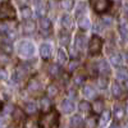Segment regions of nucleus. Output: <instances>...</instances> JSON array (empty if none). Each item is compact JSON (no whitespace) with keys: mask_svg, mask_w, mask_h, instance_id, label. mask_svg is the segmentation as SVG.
Instances as JSON below:
<instances>
[{"mask_svg":"<svg viewBox=\"0 0 128 128\" xmlns=\"http://www.w3.org/2000/svg\"><path fill=\"white\" fill-rule=\"evenodd\" d=\"M58 120H59V113L56 110L45 112L40 116L38 126L40 128H54L58 124Z\"/></svg>","mask_w":128,"mask_h":128,"instance_id":"1","label":"nucleus"},{"mask_svg":"<svg viewBox=\"0 0 128 128\" xmlns=\"http://www.w3.org/2000/svg\"><path fill=\"white\" fill-rule=\"evenodd\" d=\"M18 52L24 58H31L35 54V46L31 41H22L18 44Z\"/></svg>","mask_w":128,"mask_h":128,"instance_id":"2","label":"nucleus"},{"mask_svg":"<svg viewBox=\"0 0 128 128\" xmlns=\"http://www.w3.org/2000/svg\"><path fill=\"white\" fill-rule=\"evenodd\" d=\"M0 19H16V10L9 2L0 5Z\"/></svg>","mask_w":128,"mask_h":128,"instance_id":"3","label":"nucleus"},{"mask_svg":"<svg viewBox=\"0 0 128 128\" xmlns=\"http://www.w3.org/2000/svg\"><path fill=\"white\" fill-rule=\"evenodd\" d=\"M101 48H102V40L98 36H94L91 40H90V44H88V50L91 54H99L101 51Z\"/></svg>","mask_w":128,"mask_h":128,"instance_id":"4","label":"nucleus"},{"mask_svg":"<svg viewBox=\"0 0 128 128\" xmlns=\"http://www.w3.org/2000/svg\"><path fill=\"white\" fill-rule=\"evenodd\" d=\"M110 8V2L109 0H96L94 3V9L96 13H104Z\"/></svg>","mask_w":128,"mask_h":128,"instance_id":"5","label":"nucleus"},{"mask_svg":"<svg viewBox=\"0 0 128 128\" xmlns=\"http://www.w3.org/2000/svg\"><path fill=\"white\" fill-rule=\"evenodd\" d=\"M114 116H115V120H123L124 116H126V109L122 104H115L114 105Z\"/></svg>","mask_w":128,"mask_h":128,"instance_id":"6","label":"nucleus"},{"mask_svg":"<svg viewBox=\"0 0 128 128\" xmlns=\"http://www.w3.org/2000/svg\"><path fill=\"white\" fill-rule=\"evenodd\" d=\"M35 9H36V16L37 17H44L45 12H46V6H45V3L44 0H35Z\"/></svg>","mask_w":128,"mask_h":128,"instance_id":"7","label":"nucleus"},{"mask_svg":"<svg viewBox=\"0 0 128 128\" xmlns=\"http://www.w3.org/2000/svg\"><path fill=\"white\" fill-rule=\"evenodd\" d=\"M51 45L50 44H42L41 46H40V54H41V56H42V59H49L50 58V55H51Z\"/></svg>","mask_w":128,"mask_h":128,"instance_id":"8","label":"nucleus"},{"mask_svg":"<svg viewBox=\"0 0 128 128\" xmlns=\"http://www.w3.org/2000/svg\"><path fill=\"white\" fill-rule=\"evenodd\" d=\"M98 70L100 74H102V76H106V74L110 73V67L106 60H100L99 64H98Z\"/></svg>","mask_w":128,"mask_h":128,"instance_id":"9","label":"nucleus"},{"mask_svg":"<svg viewBox=\"0 0 128 128\" xmlns=\"http://www.w3.org/2000/svg\"><path fill=\"white\" fill-rule=\"evenodd\" d=\"M62 109H63L64 113H67V114L73 113L74 112V102L70 99H66L62 102Z\"/></svg>","mask_w":128,"mask_h":128,"instance_id":"10","label":"nucleus"},{"mask_svg":"<svg viewBox=\"0 0 128 128\" xmlns=\"http://www.w3.org/2000/svg\"><path fill=\"white\" fill-rule=\"evenodd\" d=\"M27 88H28V91L32 92V94L38 92V91L41 90V83H40L37 80H31V81L28 82V84H27Z\"/></svg>","mask_w":128,"mask_h":128,"instance_id":"11","label":"nucleus"},{"mask_svg":"<svg viewBox=\"0 0 128 128\" xmlns=\"http://www.w3.org/2000/svg\"><path fill=\"white\" fill-rule=\"evenodd\" d=\"M49 74L52 77H59L62 74V67L59 64L54 63V64H50L49 66Z\"/></svg>","mask_w":128,"mask_h":128,"instance_id":"12","label":"nucleus"},{"mask_svg":"<svg viewBox=\"0 0 128 128\" xmlns=\"http://www.w3.org/2000/svg\"><path fill=\"white\" fill-rule=\"evenodd\" d=\"M40 27H41V30L42 31H46L48 34L50 32V30H51V20L49 19V18H45V17H41V20H40Z\"/></svg>","mask_w":128,"mask_h":128,"instance_id":"13","label":"nucleus"},{"mask_svg":"<svg viewBox=\"0 0 128 128\" xmlns=\"http://www.w3.org/2000/svg\"><path fill=\"white\" fill-rule=\"evenodd\" d=\"M112 118V113L109 110H102L101 112V118H100V127H105L108 122Z\"/></svg>","mask_w":128,"mask_h":128,"instance_id":"14","label":"nucleus"},{"mask_svg":"<svg viewBox=\"0 0 128 128\" xmlns=\"http://www.w3.org/2000/svg\"><path fill=\"white\" fill-rule=\"evenodd\" d=\"M35 30H36V24H35L34 20H26V22H24V26H23L24 34L31 35V34H34V32H35Z\"/></svg>","mask_w":128,"mask_h":128,"instance_id":"15","label":"nucleus"},{"mask_svg":"<svg viewBox=\"0 0 128 128\" xmlns=\"http://www.w3.org/2000/svg\"><path fill=\"white\" fill-rule=\"evenodd\" d=\"M51 101H50V99L49 98H42L41 100H40V108H41V110L42 112H49L50 109H51Z\"/></svg>","mask_w":128,"mask_h":128,"instance_id":"16","label":"nucleus"},{"mask_svg":"<svg viewBox=\"0 0 128 128\" xmlns=\"http://www.w3.org/2000/svg\"><path fill=\"white\" fill-rule=\"evenodd\" d=\"M112 92H113V96H115V98H120V96H122L123 88H122L119 82H113V84H112Z\"/></svg>","mask_w":128,"mask_h":128,"instance_id":"17","label":"nucleus"},{"mask_svg":"<svg viewBox=\"0 0 128 128\" xmlns=\"http://www.w3.org/2000/svg\"><path fill=\"white\" fill-rule=\"evenodd\" d=\"M59 41H60V44H62V45L68 46V45H69V42H70V35L68 34L67 31L60 32V35H59Z\"/></svg>","mask_w":128,"mask_h":128,"instance_id":"18","label":"nucleus"},{"mask_svg":"<svg viewBox=\"0 0 128 128\" xmlns=\"http://www.w3.org/2000/svg\"><path fill=\"white\" fill-rule=\"evenodd\" d=\"M83 95L86 96L87 99H94L96 96V91L92 86H90V84H87V86L83 87Z\"/></svg>","mask_w":128,"mask_h":128,"instance_id":"19","label":"nucleus"},{"mask_svg":"<svg viewBox=\"0 0 128 128\" xmlns=\"http://www.w3.org/2000/svg\"><path fill=\"white\" fill-rule=\"evenodd\" d=\"M84 13H86V3H78L77 5V9H76V18L80 19L84 16Z\"/></svg>","mask_w":128,"mask_h":128,"instance_id":"20","label":"nucleus"},{"mask_svg":"<svg viewBox=\"0 0 128 128\" xmlns=\"http://www.w3.org/2000/svg\"><path fill=\"white\" fill-rule=\"evenodd\" d=\"M72 18L69 14H63L62 16V26L64 28H67V30H70L72 28Z\"/></svg>","mask_w":128,"mask_h":128,"instance_id":"21","label":"nucleus"},{"mask_svg":"<svg viewBox=\"0 0 128 128\" xmlns=\"http://www.w3.org/2000/svg\"><path fill=\"white\" fill-rule=\"evenodd\" d=\"M87 45V40L84 37V35H77L76 37V48H80V49H84Z\"/></svg>","mask_w":128,"mask_h":128,"instance_id":"22","label":"nucleus"},{"mask_svg":"<svg viewBox=\"0 0 128 128\" xmlns=\"http://www.w3.org/2000/svg\"><path fill=\"white\" fill-rule=\"evenodd\" d=\"M96 127H98V119H96L95 115L88 116V118L84 120V128H96Z\"/></svg>","mask_w":128,"mask_h":128,"instance_id":"23","label":"nucleus"},{"mask_svg":"<svg viewBox=\"0 0 128 128\" xmlns=\"http://www.w3.org/2000/svg\"><path fill=\"white\" fill-rule=\"evenodd\" d=\"M109 60H110V63L113 64V66H115V67H119L120 64H122V62H123L120 54H112L109 56Z\"/></svg>","mask_w":128,"mask_h":128,"instance_id":"24","label":"nucleus"},{"mask_svg":"<svg viewBox=\"0 0 128 128\" xmlns=\"http://www.w3.org/2000/svg\"><path fill=\"white\" fill-rule=\"evenodd\" d=\"M91 109L96 113V114H100L104 110V101L102 100H96L94 102V105L91 106Z\"/></svg>","mask_w":128,"mask_h":128,"instance_id":"25","label":"nucleus"},{"mask_svg":"<svg viewBox=\"0 0 128 128\" xmlns=\"http://www.w3.org/2000/svg\"><path fill=\"white\" fill-rule=\"evenodd\" d=\"M2 51L4 52V54H8V55H9V54H12L13 46H12V44H10V41H9V40L2 42Z\"/></svg>","mask_w":128,"mask_h":128,"instance_id":"26","label":"nucleus"},{"mask_svg":"<svg viewBox=\"0 0 128 128\" xmlns=\"http://www.w3.org/2000/svg\"><path fill=\"white\" fill-rule=\"evenodd\" d=\"M78 26H80V28L81 30H83V31H87L90 27H91V22H90V19L88 18H80V22H78Z\"/></svg>","mask_w":128,"mask_h":128,"instance_id":"27","label":"nucleus"},{"mask_svg":"<svg viewBox=\"0 0 128 128\" xmlns=\"http://www.w3.org/2000/svg\"><path fill=\"white\" fill-rule=\"evenodd\" d=\"M13 118H14V120H16V122H20V120H23V118H24V113H23V110H20L19 108L13 109Z\"/></svg>","mask_w":128,"mask_h":128,"instance_id":"28","label":"nucleus"},{"mask_svg":"<svg viewBox=\"0 0 128 128\" xmlns=\"http://www.w3.org/2000/svg\"><path fill=\"white\" fill-rule=\"evenodd\" d=\"M119 34L122 36V40L126 41V38H127V24H126L124 19H122L120 23H119Z\"/></svg>","mask_w":128,"mask_h":128,"instance_id":"29","label":"nucleus"},{"mask_svg":"<svg viewBox=\"0 0 128 128\" xmlns=\"http://www.w3.org/2000/svg\"><path fill=\"white\" fill-rule=\"evenodd\" d=\"M82 124V118H81V115H73L72 116V119H70V126L73 128H80Z\"/></svg>","mask_w":128,"mask_h":128,"instance_id":"30","label":"nucleus"},{"mask_svg":"<svg viewBox=\"0 0 128 128\" xmlns=\"http://www.w3.org/2000/svg\"><path fill=\"white\" fill-rule=\"evenodd\" d=\"M116 77H118V80L120 81H127L128 78V72L126 68H119L118 70H116Z\"/></svg>","mask_w":128,"mask_h":128,"instance_id":"31","label":"nucleus"},{"mask_svg":"<svg viewBox=\"0 0 128 128\" xmlns=\"http://www.w3.org/2000/svg\"><path fill=\"white\" fill-rule=\"evenodd\" d=\"M46 92H48V96L49 98H52V96H56L58 94V87H56V84H49L48 88H46Z\"/></svg>","mask_w":128,"mask_h":128,"instance_id":"32","label":"nucleus"},{"mask_svg":"<svg viewBox=\"0 0 128 128\" xmlns=\"http://www.w3.org/2000/svg\"><path fill=\"white\" fill-rule=\"evenodd\" d=\"M78 109H80V112H82V113H88V112L91 110V105H90V102H87V101H81V102L78 104Z\"/></svg>","mask_w":128,"mask_h":128,"instance_id":"33","label":"nucleus"},{"mask_svg":"<svg viewBox=\"0 0 128 128\" xmlns=\"http://www.w3.org/2000/svg\"><path fill=\"white\" fill-rule=\"evenodd\" d=\"M108 77L106 76H101V77H99L98 78V86L100 87V88H106L108 87Z\"/></svg>","mask_w":128,"mask_h":128,"instance_id":"34","label":"nucleus"},{"mask_svg":"<svg viewBox=\"0 0 128 128\" xmlns=\"http://www.w3.org/2000/svg\"><path fill=\"white\" fill-rule=\"evenodd\" d=\"M37 112V106L35 102H27L26 104V113L27 114H34Z\"/></svg>","mask_w":128,"mask_h":128,"instance_id":"35","label":"nucleus"},{"mask_svg":"<svg viewBox=\"0 0 128 128\" xmlns=\"http://www.w3.org/2000/svg\"><path fill=\"white\" fill-rule=\"evenodd\" d=\"M62 8L66 10H70L73 8V0H62Z\"/></svg>","mask_w":128,"mask_h":128,"instance_id":"36","label":"nucleus"},{"mask_svg":"<svg viewBox=\"0 0 128 128\" xmlns=\"http://www.w3.org/2000/svg\"><path fill=\"white\" fill-rule=\"evenodd\" d=\"M58 58H59V62L62 64L67 62V54H66V51H64L63 49H59L58 50Z\"/></svg>","mask_w":128,"mask_h":128,"instance_id":"37","label":"nucleus"},{"mask_svg":"<svg viewBox=\"0 0 128 128\" xmlns=\"http://www.w3.org/2000/svg\"><path fill=\"white\" fill-rule=\"evenodd\" d=\"M9 30H12V28H10V26H9V23H6V22H2V23H0V34L6 35V32Z\"/></svg>","mask_w":128,"mask_h":128,"instance_id":"38","label":"nucleus"},{"mask_svg":"<svg viewBox=\"0 0 128 128\" xmlns=\"http://www.w3.org/2000/svg\"><path fill=\"white\" fill-rule=\"evenodd\" d=\"M22 17H23L24 19H30V18L32 17V12H31L30 8H27V6H26V8H24V6L22 8Z\"/></svg>","mask_w":128,"mask_h":128,"instance_id":"39","label":"nucleus"},{"mask_svg":"<svg viewBox=\"0 0 128 128\" xmlns=\"http://www.w3.org/2000/svg\"><path fill=\"white\" fill-rule=\"evenodd\" d=\"M83 82H84V76H82V74H78V76L74 77V83H76L77 86L78 84H82Z\"/></svg>","mask_w":128,"mask_h":128,"instance_id":"40","label":"nucleus"},{"mask_svg":"<svg viewBox=\"0 0 128 128\" xmlns=\"http://www.w3.org/2000/svg\"><path fill=\"white\" fill-rule=\"evenodd\" d=\"M100 22L106 27V26H110L112 24V18L110 17H102L101 19H100Z\"/></svg>","mask_w":128,"mask_h":128,"instance_id":"41","label":"nucleus"},{"mask_svg":"<svg viewBox=\"0 0 128 128\" xmlns=\"http://www.w3.org/2000/svg\"><path fill=\"white\" fill-rule=\"evenodd\" d=\"M104 30H105V26L99 20V22L95 24V32H104Z\"/></svg>","mask_w":128,"mask_h":128,"instance_id":"42","label":"nucleus"},{"mask_svg":"<svg viewBox=\"0 0 128 128\" xmlns=\"http://www.w3.org/2000/svg\"><path fill=\"white\" fill-rule=\"evenodd\" d=\"M77 67H78V62L77 60H72L70 64H69V72H74Z\"/></svg>","mask_w":128,"mask_h":128,"instance_id":"43","label":"nucleus"},{"mask_svg":"<svg viewBox=\"0 0 128 128\" xmlns=\"http://www.w3.org/2000/svg\"><path fill=\"white\" fill-rule=\"evenodd\" d=\"M13 109H14V108H13V105L8 104V105L5 106V108H4V112H5V113H12V112H13Z\"/></svg>","mask_w":128,"mask_h":128,"instance_id":"44","label":"nucleus"},{"mask_svg":"<svg viewBox=\"0 0 128 128\" xmlns=\"http://www.w3.org/2000/svg\"><path fill=\"white\" fill-rule=\"evenodd\" d=\"M6 72L4 70V69H2L0 68V80H6Z\"/></svg>","mask_w":128,"mask_h":128,"instance_id":"45","label":"nucleus"},{"mask_svg":"<svg viewBox=\"0 0 128 128\" xmlns=\"http://www.w3.org/2000/svg\"><path fill=\"white\" fill-rule=\"evenodd\" d=\"M8 56H4V52L3 54H0V63H8Z\"/></svg>","mask_w":128,"mask_h":128,"instance_id":"46","label":"nucleus"},{"mask_svg":"<svg viewBox=\"0 0 128 128\" xmlns=\"http://www.w3.org/2000/svg\"><path fill=\"white\" fill-rule=\"evenodd\" d=\"M28 2H30V0H17V3H18L20 6H24V5H27V4H28Z\"/></svg>","mask_w":128,"mask_h":128,"instance_id":"47","label":"nucleus"},{"mask_svg":"<svg viewBox=\"0 0 128 128\" xmlns=\"http://www.w3.org/2000/svg\"><path fill=\"white\" fill-rule=\"evenodd\" d=\"M24 128H35L34 122H27V123H26V126H24Z\"/></svg>","mask_w":128,"mask_h":128,"instance_id":"48","label":"nucleus"},{"mask_svg":"<svg viewBox=\"0 0 128 128\" xmlns=\"http://www.w3.org/2000/svg\"><path fill=\"white\" fill-rule=\"evenodd\" d=\"M4 126H5V120L3 116H0V128H4Z\"/></svg>","mask_w":128,"mask_h":128,"instance_id":"49","label":"nucleus"},{"mask_svg":"<svg viewBox=\"0 0 128 128\" xmlns=\"http://www.w3.org/2000/svg\"><path fill=\"white\" fill-rule=\"evenodd\" d=\"M109 128H120V126H119L118 123H114V124H112Z\"/></svg>","mask_w":128,"mask_h":128,"instance_id":"50","label":"nucleus"},{"mask_svg":"<svg viewBox=\"0 0 128 128\" xmlns=\"http://www.w3.org/2000/svg\"><path fill=\"white\" fill-rule=\"evenodd\" d=\"M70 55H72V56H76V49H74V48L70 50Z\"/></svg>","mask_w":128,"mask_h":128,"instance_id":"51","label":"nucleus"},{"mask_svg":"<svg viewBox=\"0 0 128 128\" xmlns=\"http://www.w3.org/2000/svg\"><path fill=\"white\" fill-rule=\"evenodd\" d=\"M114 2H120V0H114Z\"/></svg>","mask_w":128,"mask_h":128,"instance_id":"52","label":"nucleus"},{"mask_svg":"<svg viewBox=\"0 0 128 128\" xmlns=\"http://www.w3.org/2000/svg\"><path fill=\"white\" fill-rule=\"evenodd\" d=\"M0 108H2V102H0Z\"/></svg>","mask_w":128,"mask_h":128,"instance_id":"53","label":"nucleus"}]
</instances>
